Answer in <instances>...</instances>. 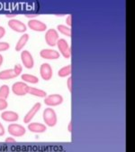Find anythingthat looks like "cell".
<instances>
[{
  "label": "cell",
  "mask_w": 135,
  "mask_h": 152,
  "mask_svg": "<svg viewBox=\"0 0 135 152\" xmlns=\"http://www.w3.org/2000/svg\"><path fill=\"white\" fill-rule=\"evenodd\" d=\"M58 31H59L60 33H61L62 34L66 35V36H69V37L71 36V29L69 26L60 25V26H58Z\"/></svg>",
  "instance_id": "cell-20"
},
{
  "label": "cell",
  "mask_w": 135,
  "mask_h": 152,
  "mask_svg": "<svg viewBox=\"0 0 135 152\" xmlns=\"http://www.w3.org/2000/svg\"><path fill=\"white\" fill-rule=\"evenodd\" d=\"M6 17H8V18H13V17H15V16H16V15H15V14H12V15H6Z\"/></svg>",
  "instance_id": "cell-32"
},
{
  "label": "cell",
  "mask_w": 135,
  "mask_h": 152,
  "mask_svg": "<svg viewBox=\"0 0 135 152\" xmlns=\"http://www.w3.org/2000/svg\"><path fill=\"white\" fill-rule=\"evenodd\" d=\"M40 73L42 78L44 81H49L52 77V68L49 64H43L41 65L40 68Z\"/></svg>",
  "instance_id": "cell-11"
},
{
  "label": "cell",
  "mask_w": 135,
  "mask_h": 152,
  "mask_svg": "<svg viewBox=\"0 0 135 152\" xmlns=\"http://www.w3.org/2000/svg\"><path fill=\"white\" fill-rule=\"evenodd\" d=\"M58 74H59V76H60V77H61V78L67 77V76L70 75V74H71V65L69 64V65H67V66L62 67V68L59 71Z\"/></svg>",
  "instance_id": "cell-19"
},
{
  "label": "cell",
  "mask_w": 135,
  "mask_h": 152,
  "mask_svg": "<svg viewBox=\"0 0 135 152\" xmlns=\"http://www.w3.org/2000/svg\"><path fill=\"white\" fill-rule=\"evenodd\" d=\"M28 26L29 28L36 32H43L47 28V26L44 23L39 20H36V19H32V20L28 21Z\"/></svg>",
  "instance_id": "cell-9"
},
{
  "label": "cell",
  "mask_w": 135,
  "mask_h": 152,
  "mask_svg": "<svg viewBox=\"0 0 135 152\" xmlns=\"http://www.w3.org/2000/svg\"><path fill=\"white\" fill-rule=\"evenodd\" d=\"M41 103L40 102H37V103H35L33 106H32V108L27 112V114L25 116V118H24V122L25 123H26V124H28L32 120V118L34 117V115L35 114L39 111V110L41 109Z\"/></svg>",
  "instance_id": "cell-12"
},
{
  "label": "cell",
  "mask_w": 135,
  "mask_h": 152,
  "mask_svg": "<svg viewBox=\"0 0 135 152\" xmlns=\"http://www.w3.org/2000/svg\"><path fill=\"white\" fill-rule=\"evenodd\" d=\"M6 142L10 143V142H15V140L14 138H6Z\"/></svg>",
  "instance_id": "cell-29"
},
{
  "label": "cell",
  "mask_w": 135,
  "mask_h": 152,
  "mask_svg": "<svg viewBox=\"0 0 135 152\" xmlns=\"http://www.w3.org/2000/svg\"><path fill=\"white\" fill-rule=\"evenodd\" d=\"M8 26L12 30L17 33H25L27 29L26 26L23 22L17 20V19H11V20H9Z\"/></svg>",
  "instance_id": "cell-5"
},
{
  "label": "cell",
  "mask_w": 135,
  "mask_h": 152,
  "mask_svg": "<svg viewBox=\"0 0 135 152\" xmlns=\"http://www.w3.org/2000/svg\"><path fill=\"white\" fill-rule=\"evenodd\" d=\"M7 106H8L7 102L5 99H1V98H0V110H3L6 109Z\"/></svg>",
  "instance_id": "cell-23"
},
{
  "label": "cell",
  "mask_w": 135,
  "mask_h": 152,
  "mask_svg": "<svg viewBox=\"0 0 135 152\" xmlns=\"http://www.w3.org/2000/svg\"><path fill=\"white\" fill-rule=\"evenodd\" d=\"M2 63H3V56L0 54V66L2 65Z\"/></svg>",
  "instance_id": "cell-33"
},
{
  "label": "cell",
  "mask_w": 135,
  "mask_h": 152,
  "mask_svg": "<svg viewBox=\"0 0 135 152\" xmlns=\"http://www.w3.org/2000/svg\"><path fill=\"white\" fill-rule=\"evenodd\" d=\"M29 40V35L27 34H24L21 37H20V39L18 40L16 45H15V51L19 52V51H21L22 48L25 47V45L27 44Z\"/></svg>",
  "instance_id": "cell-17"
},
{
  "label": "cell",
  "mask_w": 135,
  "mask_h": 152,
  "mask_svg": "<svg viewBox=\"0 0 135 152\" xmlns=\"http://www.w3.org/2000/svg\"><path fill=\"white\" fill-rule=\"evenodd\" d=\"M27 93H30L32 95H34V96L40 97V98H45L47 95L46 91L34 88V87H31V86H27Z\"/></svg>",
  "instance_id": "cell-16"
},
{
  "label": "cell",
  "mask_w": 135,
  "mask_h": 152,
  "mask_svg": "<svg viewBox=\"0 0 135 152\" xmlns=\"http://www.w3.org/2000/svg\"><path fill=\"white\" fill-rule=\"evenodd\" d=\"M42 58L47 60H56L60 57V53L52 49H43L40 52Z\"/></svg>",
  "instance_id": "cell-10"
},
{
  "label": "cell",
  "mask_w": 135,
  "mask_h": 152,
  "mask_svg": "<svg viewBox=\"0 0 135 152\" xmlns=\"http://www.w3.org/2000/svg\"><path fill=\"white\" fill-rule=\"evenodd\" d=\"M27 84L24 83L22 82H17L12 86L13 92L17 95V96H24V95L27 94Z\"/></svg>",
  "instance_id": "cell-7"
},
{
  "label": "cell",
  "mask_w": 135,
  "mask_h": 152,
  "mask_svg": "<svg viewBox=\"0 0 135 152\" xmlns=\"http://www.w3.org/2000/svg\"><path fill=\"white\" fill-rule=\"evenodd\" d=\"M71 126H72V123H71V122H69V125H68V130H69V132H71V131H72V128H71Z\"/></svg>",
  "instance_id": "cell-30"
},
{
  "label": "cell",
  "mask_w": 135,
  "mask_h": 152,
  "mask_svg": "<svg viewBox=\"0 0 135 152\" xmlns=\"http://www.w3.org/2000/svg\"><path fill=\"white\" fill-rule=\"evenodd\" d=\"M21 59L23 62V64L25 65V68L27 69H32L34 65L33 58L32 54L28 51H23L21 53Z\"/></svg>",
  "instance_id": "cell-8"
},
{
  "label": "cell",
  "mask_w": 135,
  "mask_h": 152,
  "mask_svg": "<svg viewBox=\"0 0 135 152\" xmlns=\"http://www.w3.org/2000/svg\"><path fill=\"white\" fill-rule=\"evenodd\" d=\"M71 20H72V15H69L68 17H67V20H66V23H67V25L68 26H71Z\"/></svg>",
  "instance_id": "cell-27"
},
{
  "label": "cell",
  "mask_w": 135,
  "mask_h": 152,
  "mask_svg": "<svg viewBox=\"0 0 135 152\" xmlns=\"http://www.w3.org/2000/svg\"><path fill=\"white\" fill-rule=\"evenodd\" d=\"M14 70L15 73L17 74V76H18V75H20V73L22 72V70H23L22 65H21V64H16V65L14 66Z\"/></svg>",
  "instance_id": "cell-24"
},
{
  "label": "cell",
  "mask_w": 135,
  "mask_h": 152,
  "mask_svg": "<svg viewBox=\"0 0 135 152\" xmlns=\"http://www.w3.org/2000/svg\"><path fill=\"white\" fill-rule=\"evenodd\" d=\"M67 83H68V89H69V91L71 92V91H72V78H71V77H69V78L68 79Z\"/></svg>",
  "instance_id": "cell-25"
},
{
  "label": "cell",
  "mask_w": 135,
  "mask_h": 152,
  "mask_svg": "<svg viewBox=\"0 0 135 152\" xmlns=\"http://www.w3.org/2000/svg\"><path fill=\"white\" fill-rule=\"evenodd\" d=\"M25 16H26V17H30V18H32V17H36V16H38V14H36V15H25Z\"/></svg>",
  "instance_id": "cell-31"
},
{
  "label": "cell",
  "mask_w": 135,
  "mask_h": 152,
  "mask_svg": "<svg viewBox=\"0 0 135 152\" xmlns=\"http://www.w3.org/2000/svg\"><path fill=\"white\" fill-rule=\"evenodd\" d=\"M63 102V98L60 94H51L49 95L44 100V103L48 106H58Z\"/></svg>",
  "instance_id": "cell-6"
},
{
  "label": "cell",
  "mask_w": 135,
  "mask_h": 152,
  "mask_svg": "<svg viewBox=\"0 0 135 152\" xmlns=\"http://www.w3.org/2000/svg\"><path fill=\"white\" fill-rule=\"evenodd\" d=\"M10 47L9 44L8 43H6V42H0V52H4V51H6L8 50Z\"/></svg>",
  "instance_id": "cell-22"
},
{
  "label": "cell",
  "mask_w": 135,
  "mask_h": 152,
  "mask_svg": "<svg viewBox=\"0 0 135 152\" xmlns=\"http://www.w3.org/2000/svg\"><path fill=\"white\" fill-rule=\"evenodd\" d=\"M22 80L26 82V83H32V84H35V83H38V82H39V79H38L36 76H33L32 74H23L22 76Z\"/></svg>",
  "instance_id": "cell-18"
},
{
  "label": "cell",
  "mask_w": 135,
  "mask_h": 152,
  "mask_svg": "<svg viewBox=\"0 0 135 152\" xmlns=\"http://www.w3.org/2000/svg\"><path fill=\"white\" fill-rule=\"evenodd\" d=\"M43 120L44 122L46 123L47 126L49 127H54L57 124V115L55 111L51 109V108H47L44 110L43 111Z\"/></svg>",
  "instance_id": "cell-1"
},
{
  "label": "cell",
  "mask_w": 135,
  "mask_h": 152,
  "mask_svg": "<svg viewBox=\"0 0 135 152\" xmlns=\"http://www.w3.org/2000/svg\"><path fill=\"white\" fill-rule=\"evenodd\" d=\"M9 134L14 137H22L25 134V129L19 124H10L8 126Z\"/></svg>",
  "instance_id": "cell-4"
},
{
  "label": "cell",
  "mask_w": 135,
  "mask_h": 152,
  "mask_svg": "<svg viewBox=\"0 0 135 152\" xmlns=\"http://www.w3.org/2000/svg\"><path fill=\"white\" fill-rule=\"evenodd\" d=\"M57 45H58V48H59L61 53L62 54V56L64 57V58H66V59L70 58V56H71V50H70L69 45V44L67 43L66 40H64V39L58 40Z\"/></svg>",
  "instance_id": "cell-2"
},
{
  "label": "cell",
  "mask_w": 135,
  "mask_h": 152,
  "mask_svg": "<svg viewBox=\"0 0 135 152\" xmlns=\"http://www.w3.org/2000/svg\"><path fill=\"white\" fill-rule=\"evenodd\" d=\"M9 87L7 85H3L0 87V98L1 99H6L9 95Z\"/></svg>",
  "instance_id": "cell-21"
},
{
  "label": "cell",
  "mask_w": 135,
  "mask_h": 152,
  "mask_svg": "<svg viewBox=\"0 0 135 152\" xmlns=\"http://www.w3.org/2000/svg\"><path fill=\"white\" fill-rule=\"evenodd\" d=\"M4 134H5V129L3 125L0 123V136H4Z\"/></svg>",
  "instance_id": "cell-28"
},
{
  "label": "cell",
  "mask_w": 135,
  "mask_h": 152,
  "mask_svg": "<svg viewBox=\"0 0 135 152\" xmlns=\"http://www.w3.org/2000/svg\"><path fill=\"white\" fill-rule=\"evenodd\" d=\"M17 74L15 73L14 69L5 70V71L0 72V80H9V79L15 78Z\"/></svg>",
  "instance_id": "cell-15"
},
{
  "label": "cell",
  "mask_w": 135,
  "mask_h": 152,
  "mask_svg": "<svg viewBox=\"0 0 135 152\" xmlns=\"http://www.w3.org/2000/svg\"><path fill=\"white\" fill-rule=\"evenodd\" d=\"M5 34H6V30H5V28L4 27H2V26H0V39L5 35Z\"/></svg>",
  "instance_id": "cell-26"
},
{
  "label": "cell",
  "mask_w": 135,
  "mask_h": 152,
  "mask_svg": "<svg viewBox=\"0 0 135 152\" xmlns=\"http://www.w3.org/2000/svg\"><path fill=\"white\" fill-rule=\"evenodd\" d=\"M28 129L34 133H43L46 130V126L42 123L33 122L28 125Z\"/></svg>",
  "instance_id": "cell-14"
},
{
  "label": "cell",
  "mask_w": 135,
  "mask_h": 152,
  "mask_svg": "<svg viewBox=\"0 0 135 152\" xmlns=\"http://www.w3.org/2000/svg\"><path fill=\"white\" fill-rule=\"evenodd\" d=\"M1 118L5 121L14 122V121H18L19 116H18V114L16 112H14V111H4L1 114Z\"/></svg>",
  "instance_id": "cell-13"
},
{
  "label": "cell",
  "mask_w": 135,
  "mask_h": 152,
  "mask_svg": "<svg viewBox=\"0 0 135 152\" xmlns=\"http://www.w3.org/2000/svg\"><path fill=\"white\" fill-rule=\"evenodd\" d=\"M59 40V34L55 29H50L45 34V41L48 45L55 46Z\"/></svg>",
  "instance_id": "cell-3"
}]
</instances>
